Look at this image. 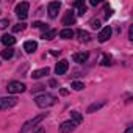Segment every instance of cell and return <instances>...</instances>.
<instances>
[{"instance_id": "cell-1", "label": "cell", "mask_w": 133, "mask_h": 133, "mask_svg": "<svg viewBox=\"0 0 133 133\" xmlns=\"http://www.w3.org/2000/svg\"><path fill=\"white\" fill-rule=\"evenodd\" d=\"M56 100H58V99H56L53 94H49V92H42V94H39V96L35 97V103H36L39 108H49V107L55 105Z\"/></svg>"}, {"instance_id": "cell-2", "label": "cell", "mask_w": 133, "mask_h": 133, "mask_svg": "<svg viewBox=\"0 0 133 133\" xmlns=\"http://www.w3.org/2000/svg\"><path fill=\"white\" fill-rule=\"evenodd\" d=\"M45 117H47V113H42V114H38V116H35L33 119L27 121V122L22 125V128H21V131H19V133H28L30 130L36 128V127H38V124H39V122H42Z\"/></svg>"}, {"instance_id": "cell-3", "label": "cell", "mask_w": 133, "mask_h": 133, "mask_svg": "<svg viewBox=\"0 0 133 133\" xmlns=\"http://www.w3.org/2000/svg\"><path fill=\"white\" fill-rule=\"evenodd\" d=\"M28 8H30V3L28 2H22L16 6V16L21 19V21H25L27 16H28Z\"/></svg>"}, {"instance_id": "cell-4", "label": "cell", "mask_w": 133, "mask_h": 133, "mask_svg": "<svg viewBox=\"0 0 133 133\" xmlns=\"http://www.w3.org/2000/svg\"><path fill=\"white\" fill-rule=\"evenodd\" d=\"M6 89H8L10 94H21V92H24L27 89V86L24 83H21V82H10Z\"/></svg>"}, {"instance_id": "cell-5", "label": "cell", "mask_w": 133, "mask_h": 133, "mask_svg": "<svg viewBox=\"0 0 133 133\" xmlns=\"http://www.w3.org/2000/svg\"><path fill=\"white\" fill-rule=\"evenodd\" d=\"M17 105L16 97H0V110H10Z\"/></svg>"}, {"instance_id": "cell-6", "label": "cell", "mask_w": 133, "mask_h": 133, "mask_svg": "<svg viewBox=\"0 0 133 133\" xmlns=\"http://www.w3.org/2000/svg\"><path fill=\"white\" fill-rule=\"evenodd\" d=\"M77 125H78V124L74 122L72 119H71V121H64V122L59 125V131H61V133H72V131L77 128Z\"/></svg>"}, {"instance_id": "cell-7", "label": "cell", "mask_w": 133, "mask_h": 133, "mask_svg": "<svg viewBox=\"0 0 133 133\" xmlns=\"http://www.w3.org/2000/svg\"><path fill=\"white\" fill-rule=\"evenodd\" d=\"M59 8H61V2H50L49 6H47V11H49V17L50 19H55L59 13Z\"/></svg>"}, {"instance_id": "cell-8", "label": "cell", "mask_w": 133, "mask_h": 133, "mask_svg": "<svg viewBox=\"0 0 133 133\" xmlns=\"http://www.w3.org/2000/svg\"><path fill=\"white\" fill-rule=\"evenodd\" d=\"M68 69H69V61L68 59H61L55 66V74L56 75H64L66 72H68Z\"/></svg>"}, {"instance_id": "cell-9", "label": "cell", "mask_w": 133, "mask_h": 133, "mask_svg": "<svg viewBox=\"0 0 133 133\" xmlns=\"http://www.w3.org/2000/svg\"><path fill=\"white\" fill-rule=\"evenodd\" d=\"M111 33H113V30H111V27L110 25H107V27H103L102 30H100V33H99V36H97V39H99V42H107L110 38H111Z\"/></svg>"}, {"instance_id": "cell-10", "label": "cell", "mask_w": 133, "mask_h": 133, "mask_svg": "<svg viewBox=\"0 0 133 133\" xmlns=\"http://www.w3.org/2000/svg\"><path fill=\"white\" fill-rule=\"evenodd\" d=\"M61 24L63 25H66V28H69V25H74L75 24V14H74V11H66L64 13V17H63V21H61Z\"/></svg>"}, {"instance_id": "cell-11", "label": "cell", "mask_w": 133, "mask_h": 133, "mask_svg": "<svg viewBox=\"0 0 133 133\" xmlns=\"http://www.w3.org/2000/svg\"><path fill=\"white\" fill-rule=\"evenodd\" d=\"M36 49H38V42L36 41H25L24 42V50L27 53H35Z\"/></svg>"}, {"instance_id": "cell-12", "label": "cell", "mask_w": 133, "mask_h": 133, "mask_svg": "<svg viewBox=\"0 0 133 133\" xmlns=\"http://www.w3.org/2000/svg\"><path fill=\"white\" fill-rule=\"evenodd\" d=\"M72 58H74L75 63L82 64V63H86V59L89 58V53H88V52H78V53H74Z\"/></svg>"}, {"instance_id": "cell-13", "label": "cell", "mask_w": 133, "mask_h": 133, "mask_svg": "<svg viewBox=\"0 0 133 133\" xmlns=\"http://www.w3.org/2000/svg\"><path fill=\"white\" fill-rule=\"evenodd\" d=\"M105 100H100V102H94V103H91L89 107H88V110H86V113H89V114H92V113H96V111H99L102 107H105Z\"/></svg>"}, {"instance_id": "cell-14", "label": "cell", "mask_w": 133, "mask_h": 133, "mask_svg": "<svg viewBox=\"0 0 133 133\" xmlns=\"http://www.w3.org/2000/svg\"><path fill=\"white\" fill-rule=\"evenodd\" d=\"M49 72H50V69H49V68H42V69H38V71H33V74H31V77H33L35 80H39V78H42V77H45V75H49Z\"/></svg>"}, {"instance_id": "cell-15", "label": "cell", "mask_w": 133, "mask_h": 133, "mask_svg": "<svg viewBox=\"0 0 133 133\" xmlns=\"http://www.w3.org/2000/svg\"><path fill=\"white\" fill-rule=\"evenodd\" d=\"M2 44L6 45V47H11V45L16 44V38L13 35H3L2 36Z\"/></svg>"}, {"instance_id": "cell-16", "label": "cell", "mask_w": 133, "mask_h": 133, "mask_svg": "<svg viewBox=\"0 0 133 133\" xmlns=\"http://www.w3.org/2000/svg\"><path fill=\"white\" fill-rule=\"evenodd\" d=\"M77 35H78V39H80L82 42H89V41H91V35H89L86 30H78Z\"/></svg>"}, {"instance_id": "cell-17", "label": "cell", "mask_w": 133, "mask_h": 133, "mask_svg": "<svg viewBox=\"0 0 133 133\" xmlns=\"http://www.w3.org/2000/svg\"><path fill=\"white\" fill-rule=\"evenodd\" d=\"M59 36L63 39H71V38H74V30L72 28H64V30L59 31Z\"/></svg>"}, {"instance_id": "cell-18", "label": "cell", "mask_w": 133, "mask_h": 133, "mask_svg": "<svg viewBox=\"0 0 133 133\" xmlns=\"http://www.w3.org/2000/svg\"><path fill=\"white\" fill-rule=\"evenodd\" d=\"M56 35H58V31L52 28V30H47V31H44V33H42V39H47V41H52V39H53V38H55Z\"/></svg>"}, {"instance_id": "cell-19", "label": "cell", "mask_w": 133, "mask_h": 133, "mask_svg": "<svg viewBox=\"0 0 133 133\" xmlns=\"http://www.w3.org/2000/svg\"><path fill=\"white\" fill-rule=\"evenodd\" d=\"M13 55H14V49H11V47H6L5 50H2V58L3 59H11Z\"/></svg>"}, {"instance_id": "cell-20", "label": "cell", "mask_w": 133, "mask_h": 133, "mask_svg": "<svg viewBox=\"0 0 133 133\" xmlns=\"http://www.w3.org/2000/svg\"><path fill=\"white\" fill-rule=\"evenodd\" d=\"M71 119L77 124H82L83 122V114H80L78 111H71Z\"/></svg>"}, {"instance_id": "cell-21", "label": "cell", "mask_w": 133, "mask_h": 133, "mask_svg": "<svg viewBox=\"0 0 133 133\" xmlns=\"http://www.w3.org/2000/svg\"><path fill=\"white\" fill-rule=\"evenodd\" d=\"M25 27H27V24H25V22H19V24H16V25L13 27V31H14V33L24 31V30H25Z\"/></svg>"}, {"instance_id": "cell-22", "label": "cell", "mask_w": 133, "mask_h": 133, "mask_svg": "<svg viewBox=\"0 0 133 133\" xmlns=\"http://www.w3.org/2000/svg\"><path fill=\"white\" fill-rule=\"evenodd\" d=\"M71 88H74L75 91H82V89L85 88V85H83V82H72Z\"/></svg>"}, {"instance_id": "cell-23", "label": "cell", "mask_w": 133, "mask_h": 133, "mask_svg": "<svg viewBox=\"0 0 133 133\" xmlns=\"http://www.w3.org/2000/svg\"><path fill=\"white\" fill-rule=\"evenodd\" d=\"M100 64H102V66H111V56H110V55H103Z\"/></svg>"}, {"instance_id": "cell-24", "label": "cell", "mask_w": 133, "mask_h": 133, "mask_svg": "<svg viewBox=\"0 0 133 133\" xmlns=\"http://www.w3.org/2000/svg\"><path fill=\"white\" fill-rule=\"evenodd\" d=\"M33 27H35V28H42L44 31L49 30V27H47L45 24H42V22H33Z\"/></svg>"}, {"instance_id": "cell-25", "label": "cell", "mask_w": 133, "mask_h": 133, "mask_svg": "<svg viewBox=\"0 0 133 133\" xmlns=\"http://www.w3.org/2000/svg\"><path fill=\"white\" fill-rule=\"evenodd\" d=\"M85 13H86V6H85V5L78 6V13H77V14H78L80 17H83V16H85Z\"/></svg>"}, {"instance_id": "cell-26", "label": "cell", "mask_w": 133, "mask_h": 133, "mask_svg": "<svg viewBox=\"0 0 133 133\" xmlns=\"http://www.w3.org/2000/svg\"><path fill=\"white\" fill-rule=\"evenodd\" d=\"M91 27H92L94 30H97V28H100V22H99L97 19H92V21H91Z\"/></svg>"}, {"instance_id": "cell-27", "label": "cell", "mask_w": 133, "mask_h": 133, "mask_svg": "<svg viewBox=\"0 0 133 133\" xmlns=\"http://www.w3.org/2000/svg\"><path fill=\"white\" fill-rule=\"evenodd\" d=\"M8 27V19H2L0 21V30H5Z\"/></svg>"}, {"instance_id": "cell-28", "label": "cell", "mask_w": 133, "mask_h": 133, "mask_svg": "<svg viewBox=\"0 0 133 133\" xmlns=\"http://www.w3.org/2000/svg\"><path fill=\"white\" fill-rule=\"evenodd\" d=\"M33 133H45V128L44 127H38L36 130H33Z\"/></svg>"}, {"instance_id": "cell-29", "label": "cell", "mask_w": 133, "mask_h": 133, "mask_svg": "<svg viewBox=\"0 0 133 133\" xmlns=\"http://www.w3.org/2000/svg\"><path fill=\"white\" fill-rule=\"evenodd\" d=\"M111 14H113V10H107V13H105V19L108 21V19L111 17Z\"/></svg>"}, {"instance_id": "cell-30", "label": "cell", "mask_w": 133, "mask_h": 133, "mask_svg": "<svg viewBox=\"0 0 133 133\" xmlns=\"http://www.w3.org/2000/svg\"><path fill=\"white\" fill-rule=\"evenodd\" d=\"M82 5H85V2H82V0H77V2H74V6H75V8H78V6H82Z\"/></svg>"}, {"instance_id": "cell-31", "label": "cell", "mask_w": 133, "mask_h": 133, "mask_svg": "<svg viewBox=\"0 0 133 133\" xmlns=\"http://www.w3.org/2000/svg\"><path fill=\"white\" fill-rule=\"evenodd\" d=\"M124 133H133V125H131V124H128V127H127V130H125Z\"/></svg>"}, {"instance_id": "cell-32", "label": "cell", "mask_w": 133, "mask_h": 133, "mask_svg": "<svg viewBox=\"0 0 133 133\" xmlns=\"http://www.w3.org/2000/svg\"><path fill=\"white\" fill-rule=\"evenodd\" d=\"M128 39H133V27H130L128 30Z\"/></svg>"}, {"instance_id": "cell-33", "label": "cell", "mask_w": 133, "mask_h": 133, "mask_svg": "<svg viewBox=\"0 0 133 133\" xmlns=\"http://www.w3.org/2000/svg\"><path fill=\"white\" fill-rule=\"evenodd\" d=\"M59 92H61V96H68V89H64V88H61Z\"/></svg>"}, {"instance_id": "cell-34", "label": "cell", "mask_w": 133, "mask_h": 133, "mask_svg": "<svg viewBox=\"0 0 133 133\" xmlns=\"http://www.w3.org/2000/svg\"><path fill=\"white\" fill-rule=\"evenodd\" d=\"M49 85H50V86H56V82H55V80H50Z\"/></svg>"}, {"instance_id": "cell-35", "label": "cell", "mask_w": 133, "mask_h": 133, "mask_svg": "<svg viewBox=\"0 0 133 133\" xmlns=\"http://www.w3.org/2000/svg\"><path fill=\"white\" fill-rule=\"evenodd\" d=\"M89 3H91V5H92V6H96V5H97V3H99V2H97V0H91V2H89Z\"/></svg>"}]
</instances>
